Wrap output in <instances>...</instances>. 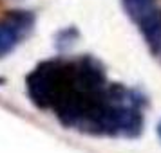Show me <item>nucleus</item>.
I'll return each instance as SVG.
<instances>
[{"label": "nucleus", "instance_id": "nucleus-1", "mask_svg": "<svg viewBox=\"0 0 161 153\" xmlns=\"http://www.w3.org/2000/svg\"><path fill=\"white\" fill-rule=\"evenodd\" d=\"M74 63L64 59L44 61L27 76V94L38 108H49L60 99V95L73 87Z\"/></svg>", "mask_w": 161, "mask_h": 153}, {"label": "nucleus", "instance_id": "nucleus-2", "mask_svg": "<svg viewBox=\"0 0 161 153\" xmlns=\"http://www.w3.org/2000/svg\"><path fill=\"white\" fill-rule=\"evenodd\" d=\"M139 33L147 42L148 49L154 56H159L161 52V9L154 8L145 16H141L138 22Z\"/></svg>", "mask_w": 161, "mask_h": 153}, {"label": "nucleus", "instance_id": "nucleus-3", "mask_svg": "<svg viewBox=\"0 0 161 153\" xmlns=\"http://www.w3.org/2000/svg\"><path fill=\"white\" fill-rule=\"evenodd\" d=\"M116 106V131L125 137H139L143 130V115L138 106Z\"/></svg>", "mask_w": 161, "mask_h": 153}, {"label": "nucleus", "instance_id": "nucleus-4", "mask_svg": "<svg viewBox=\"0 0 161 153\" xmlns=\"http://www.w3.org/2000/svg\"><path fill=\"white\" fill-rule=\"evenodd\" d=\"M6 20L11 23V27L20 34V36H25L29 34L33 27H35V15L31 11H25V9H16V11H9L6 15Z\"/></svg>", "mask_w": 161, "mask_h": 153}, {"label": "nucleus", "instance_id": "nucleus-5", "mask_svg": "<svg viewBox=\"0 0 161 153\" xmlns=\"http://www.w3.org/2000/svg\"><path fill=\"white\" fill-rule=\"evenodd\" d=\"M20 40H22V36L11 27V23L6 18L0 20V58L13 51Z\"/></svg>", "mask_w": 161, "mask_h": 153}, {"label": "nucleus", "instance_id": "nucleus-6", "mask_svg": "<svg viewBox=\"0 0 161 153\" xmlns=\"http://www.w3.org/2000/svg\"><path fill=\"white\" fill-rule=\"evenodd\" d=\"M121 4L125 13L134 22H138L141 16H145L150 9L156 8V0H121Z\"/></svg>", "mask_w": 161, "mask_h": 153}, {"label": "nucleus", "instance_id": "nucleus-7", "mask_svg": "<svg viewBox=\"0 0 161 153\" xmlns=\"http://www.w3.org/2000/svg\"><path fill=\"white\" fill-rule=\"evenodd\" d=\"M78 36H80V33H78L76 27H65V29H62L58 34H56V38H54V47H56L60 52H64V51H67V49H71V47L76 43Z\"/></svg>", "mask_w": 161, "mask_h": 153}, {"label": "nucleus", "instance_id": "nucleus-8", "mask_svg": "<svg viewBox=\"0 0 161 153\" xmlns=\"http://www.w3.org/2000/svg\"><path fill=\"white\" fill-rule=\"evenodd\" d=\"M156 131H158V135H159V139H161V121L158 123V128H156Z\"/></svg>", "mask_w": 161, "mask_h": 153}, {"label": "nucleus", "instance_id": "nucleus-9", "mask_svg": "<svg viewBox=\"0 0 161 153\" xmlns=\"http://www.w3.org/2000/svg\"><path fill=\"white\" fill-rule=\"evenodd\" d=\"M0 83H4V79H2V78H0Z\"/></svg>", "mask_w": 161, "mask_h": 153}]
</instances>
